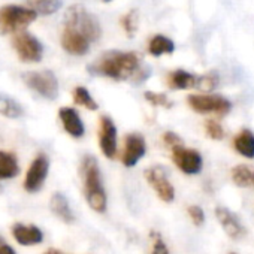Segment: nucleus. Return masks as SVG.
I'll list each match as a JSON object with an SVG mask.
<instances>
[{
    "label": "nucleus",
    "instance_id": "1",
    "mask_svg": "<svg viewBox=\"0 0 254 254\" xmlns=\"http://www.w3.org/2000/svg\"><path fill=\"white\" fill-rule=\"evenodd\" d=\"M139 70V56L136 53L109 51L99 60L88 66L91 75H100L112 78L115 81H124L135 78Z\"/></svg>",
    "mask_w": 254,
    "mask_h": 254
},
{
    "label": "nucleus",
    "instance_id": "2",
    "mask_svg": "<svg viewBox=\"0 0 254 254\" xmlns=\"http://www.w3.org/2000/svg\"><path fill=\"white\" fill-rule=\"evenodd\" d=\"M81 178L84 186V196L90 208L99 214H103L108 208V197L102 184L99 163L93 156H85L81 162Z\"/></svg>",
    "mask_w": 254,
    "mask_h": 254
},
{
    "label": "nucleus",
    "instance_id": "3",
    "mask_svg": "<svg viewBox=\"0 0 254 254\" xmlns=\"http://www.w3.org/2000/svg\"><path fill=\"white\" fill-rule=\"evenodd\" d=\"M36 18L38 12L29 6L5 5L0 8V35L20 33Z\"/></svg>",
    "mask_w": 254,
    "mask_h": 254
},
{
    "label": "nucleus",
    "instance_id": "4",
    "mask_svg": "<svg viewBox=\"0 0 254 254\" xmlns=\"http://www.w3.org/2000/svg\"><path fill=\"white\" fill-rule=\"evenodd\" d=\"M64 26L78 30L90 42H96L102 36V27L99 20L82 5H72L67 9L64 15Z\"/></svg>",
    "mask_w": 254,
    "mask_h": 254
},
{
    "label": "nucleus",
    "instance_id": "5",
    "mask_svg": "<svg viewBox=\"0 0 254 254\" xmlns=\"http://www.w3.org/2000/svg\"><path fill=\"white\" fill-rule=\"evenodd\" d=\"M21 79L27 85V88L33 90L44 99L54 100L59 96V79L51 70L26 72Z\"/></svg>",
    "mask_w": 254,
    "mask_h": 254
},
{
    "label": "nucleus",
    "instance_id": "6",
    "mask_svg": "<svg viewBox=\"0 0 254 254\" xmlns=\"http://www.w3.org/2000/svg\"><path fill=\"white\" fill-rule=\"evenodd\" d=\"M12 48L23 63H39L44 57L42 42L27 32L15 33L12 38Z\"/></svg>",
    "mask_w": 254,
    "mask_h": 254
},
{
    "label": "nucleus",
    "instance_id": "7",
    "mask_svg": "<svg viewBox=\"0 0 254 254\" xmlns=\"http://www.w3.org/2000/svg\"><path fill=\"white\" fill-rule=\"evenodd\" d=\"M187 102L197 114H217L223 117L229 114L232 108V103L220 94H190Z\"/></svg>",
    "mask_w": 254,
    "mask_h": 254
},
{
    "label": "nucleus",
    "instance_id": "8",
    "mask_svg": "<svg viewBox=\"0 0 254 254\" xmlns=\"http://www.w3.org/2000/svg\"><path fill=\"white\" fill-rule=\"evenodd\" d=\"M48 171H50V160H48L47 154H44V153L38 154L27 169L24 184H23L24 190L27 193L39 191L45 184V180L48 177Z\"/></svg>",
    "mask_w": 254,
    "mask_h": 254
},
{
    "label": "nucleus",
    "instance_id": "9",
    "mask_svg": "<svg viewBox=\"0 0 254 254\" xmlns=\"http://www.w3.org/2000/svg\"><path fill=\"white\" fill-rule=\"evenodd\" d=\"M144 175H145L148 184L156 191V194L163 202H166V203L174 202V199H175V189H174L172 183L169 181V178L166 175V171L162 166L148 168Z\"/></svg>",
    "mask_w": 254,
    "mask_h": 254
},
{
    "label": "nucleus",
    "instance_id": "10",
    "mask_svg": "<svg viewBox=\"0 0 254 254\" xmlns=\"http://www.w3.org/2000/svg\"><path fill=\"white\" fill-rule=\"evenodd\" d=\"M172 159L177 168L187 174V175H196L203 168V159L197 150L186 148V147H177L172 150Z\"/></svg>",
    "mask_w": 254,
    "mask_h": 254
},
{
    "label": "nucleus",
    "instance_id": "11",
    "mask_svg": "<svg viewBox=\"0 0 254 254\" xmlns=\"http://www.w3.org/2000/svg\"><path fill=\"white\" fill-rule=\"evenodd\" d=\"M147 153V142L141 133H130L126 136L121 162L126 168H133Z\"/></svg>",
    "mask_w": 254,
    "mask_h": 254
},
{
    "label": "nucleus",
    "instance_id": "12",
    "mask_svg": "<svg viewBox=\"0 0 254 254\" xmlns=\"http://www.w3.org/2000/svg\"><path fill=\"white\" fill-rule=\"evenodd\" d=\"M99 145L106 159H114L117 154V127L111 117L102 115L99 126Z\"/></svg>",
    "mask_w": 254,
    "mask_h": 254
},
{
    "label": "nucleus",
    "instance_id": "13",
    "mask_svg": "<svg viewBox=\"0 0 254 254\" xmlns=\"http://www.w3.org/2000/svg\"><path fill=\"white\" fill-rule=\"evenodd\" d=\"M60 44L63 47V50L72 56H85L90 50V41L79 33L78 30L72 29V27H66L62 32V38H60Z\"/></svg>",
    "mask_w": 254,
    "mask_h": 254
},
{
    "label": "nucleus",
    "instance_id": "14",
    "mask_svg": "<svg viewBox=\"0 0 254 254\" xmlns=\"http://www.w3.org/2000/svg\"><path fill=\"white\" fill-rule=\"evenodd\" d=\"M59 118L62 121L63 129L66 130V133L75 139H79L84 136L85 133V126L78 114L76 109L70 108V106H63L59 109Z\"/></svg>",
    "mask_w": 254,
    "mask_h": 254
},
{
    "label": "nucleus",
    "instance_id": "15",
    "mask_svg": "<svg viewBox=\"0 0 254 254\" xmlns=\"http://www.w3.org/2000/svg\"><path fill=\"white\" fill-rule=\"evenodd\" d=\"M215 215L217 220L220 221L223 230L226 232V235L232 239H241L245 235V227L242 226V223L239 221V218L227 208L218 206L215 208Z\"/></svg>",
    "mask_w": 254,
    "mask_h": 254
},
{
    "label": "nucleus",
    "instance_id": "16",
    "mask_svg": "<svg viewBox=\"0 0 254 254\" xmlns=\"http://www.w3.org/2000/svg\"><path fill=\"white\" fill-rule=\"evenodd\" d=\"M12 236L21 245H35L44 241V233L36 226H26L17 223L12 226Z\"/></svg>",
    "mask_w": 254,
    "mask_h": 254
},
{
    "label": "nucleus",
    "instance_id": "17",
    "mask_svg": "<svg viewBox=\"0 0 254 254\" xmlns=\"http://www.w3.org/2000/svg\"><path fill=\"white\" fill-rule=\"evenodd\" d=\"M50 209L53 211V214L56 217H59L62 221L67 223V224H72L75 221V215H73V211L69 205V200L67 197L63 194V193H54L50 199Z\"/></svg>",
    "mask_w": 254,
    "mask_h": 254
},
{
    "label": "nucleus",
    "instance_id": "18",
    "mask_svg": "<svg viewBox=\"0 0 254 254\" xmlns=\"http://www.w3.org/2000/svg\"><path fill=\"white\" fill-rule=\"evenodd\" d=\"M196 81L197 76L184 70V69H177L172 70L168 75V85L172 90H187V88H193L196 87Z\"/></svg>",
    "mask_w": 254,
    "mask_h": 254
},
{
    "label": "nucleus",
    "instance_id": "19",
    "mask_svg": "<svg viewBox=\"0 0 254 254\" xmlns=\"http://www.w3.org/2000/svg\"><path fill=\"white\" fill-rule=\"evenodd\" d=\"M233 147L241 156L247 159H254V133L248 129H242L235 136Z\"/></svg>",
    "mask_w": 254,
    "mask_h": 254
},
{
    "label": "nucleus",
    "instance_id": "20",
    "mask_svg": "<svg viewBox=\"0 0 254 254\" xmlns=\"http://www.w3.org/2000/svg\"><path fill=\"white\" fill-rule=\"evenodd\" d=\"M20 174V165L14 153L0 151V180H12Z\"/></svg>",
    "mask_w": 254,
    "mask_h": 254
},
{
    "label": "nucleus",
    "instance_id": "21",
    "mask_svg": "<svg viewBox=\"0 0 254 254\" xmlns=\"http://www.w3.org/2000/svg\"><path fill=\"white\" fill-rule=\"evenodd\" d=\"M148 51L154 57H160L165 54H172L175 51V44L165 35H154L148 44Z\"/></svg>",
    "mask_w": 254,
    "mask_h": 254
},
{
    "label": "nucleus",
    "instance_id": "22",
    "mask_svg": "<svg viewBox=\"0 0 254 254\" xmlns=\"http://www.w3.org/2000/svg\"><path fill=\"white\" fill-rule=\"evenodd\" d=\"M0 115H3L6 118H20L24 115V109L23 106L15 100L12 99L11 96H6V94H0Z\"/></svg>",
    "mask_w": 254,
    "mask_h": 254
},
{
    "label": "nucleus",
    "instance_id": "23",
    "mask_svg": "<svg viewBox=\"0 0 254 254\" xmlns=\"http://www.w3.org/2000/svg\"><path fill=\"white\" fill-rule=\"evenodd\" d=\"M232 181L238 187H254V168L238 165L232 169Z\"/></svg>",
    "mask_w": 254,
    "mask_h": 254
},
{
    "label": "nucleus",
    "instance_id": "24",
    "mask_svg": "<svg viewBox=\"0 0 254 254\" xmlns=\"http://www.w3.org/2000/svg\"><path fill=\"white\" fill-rule=\"evenodd\" d=\"M26 3L29 8L38 12V15H53L56 14L62 5L63 0H26Z\"/></svg>",
    "mask_w": 254,
    "mask_h": 254
},
{
    "label": "nucleus",
    "instance_id": "25",
    "mask_svg": "<svg viewBox=\"0 0 254 254\" xmlns=\"http://www.w3.org/2000/svg\"><path fill=\"white\" fill-rule=\"evenodd\" d=\"M73 102H75L76 105H79V106H84V108L88 109V111H96V109L99 108V105H97V102L93 99L91 93H90L85 87H82V85H78V87L73 90Z\"/></svg>",
    "mask_w": 254,
    "mask_h": 254
},
{
    "label": "nucleus",
    "instance_id": "26",
    "mask_svg": "<svg viewBox=\"0 0 254 254\" xmlns=\"http://www.w3.org/2000/svg\"><path fill=\"white\" fill-rule=\"evenodd\" d=\"M217 82H218V78L214 73H206V75L197 76V81H196V87L194 88L208 93V91H212L215 88Z\"/></svg>",
    "mask_w": 254,
    "mask_h": 254
},
{
    "label": "nucleus",
    "instance_id": "27",
    "mask_svg": "<svg viewBox=\"0 0 254 254\" xmlns=\"http://www.w3.org/2000/svg\"><path fill=\"white\" fill-rule=\"evenodd\" d=\"M205 130L208 133V136L211 139H215V141H221L224 138V129L223 126L215 121V120H206L205 123Z\"/></svg>",
    "mask_w": 254,
    "mask_h": 254
},
{
    "label": "nucleus",
    "instance_id": "28",
    "mask_svg": "<svg viewBox=\"0 0 254 254\" xmlns=\"http://www.w3.org/2000/svg\"><path fill=\"white\" fill-rule=\"evenodd\" d=\"M145 100H148L153 106H163V108H171L172 103L168 100L166 94L163 93H156V91H147L144 94Z\"/></svg>",
    "mask_w": 254,
    "mask_h": 254
},
{
    "label": "nucleus",
    "instance_id": "29",
    "mask_svg": "<svg viewBox=\"0 0 254 254\" xmlns=\"http://www.w3.org/2000/svg\"><path fill=\"white\" fill-rule=\"evenodd\" d=\"M121 26L124 29V32L127 35H133L135 30H136V26H138V15L136 12H127L123 18H121Z\"/></svg>",
    "mask_w": 254,
    "mask_h": 254
},
{
    "label": "nucleus",
    "instance_id": "30",
    "mask_svg": "<svg viewBox=\"0 0 254 254\" xmlns=\"http://www.w3.org/2000/svg\"><path fill=\"white\" fill-rule=\"evenodd\" d=\"M151 239H153V245H151V254H169L168 245L163 241V238L160 236V233H151Z\"/></svg>",
    "mask_w": 254,
    "mask_h": 254
},
{
    "label": "nucleus",
    "instance_id": "31",
    "mask_svg": "<svg viewBox=\"0 0 254 254\" xmlns=\"http://www.w3.org/2000/svg\"><path fill=\"white\" fill-rule=\"evenodd\" d=\"M187 212H189V217L191 218V221H193L194 226L200 227V226L205 223V212H203V209H202L200 206H197V205H190V206L187 208Z\"/></svg>",
    "mask_w": 254,
    "mask_h": 254
},
{
    "label": "nucleus",
    "instance_id": "32",
    "mask_svg": "<svg viewBox=\"0 0 254 254\" xmlns=\"http://www.w3.org/2000/svg\"><path fill=\"white\" fill-rule=\"evenodd\" d=\"M163 141H165V144H166L168 147H171V150H174V148L183 145V139H181L177 133H174V132H166L165 136H163Z\"/></svg>",
    "mask_w": 254,
    "mask_h": 254
},
{
    "label": "nucleus",
    "instance_id": "33",
    "mask_svg": "<svg viewBox=\"0 0 254 254\" xmlns=\"http://www.w3.org/2000/svg\"><path fill=\"white\" fill-rule=\"evenodd\" d=\"M0 254H17L15 250L5 242V239L0 236Z\"/></svg>",
    "mask_w": 254,
    "mask_h": 254
},
{
    "label": "nucleus",
    "instance_id": "34",
    "mask_svg": "<svg viewBox=\"0 0 254 254\" xmlns=\"http://www.w3.org/2000/svg\"><path fill=\"white\" fill-rule=\"evenodd\" d=\"M44 254H63V253L59 251V250H56V248H50V250H47Z\"/></svg>",
    "mask_w": 254,
    "mask_h": 254
},
{
    "label": "nucleus",
    "instance_id": "35",
    "mask_svg": "<svg viewBox=\"0 0 254 254\" xmlns=\"http://www.w3.org/2000/svg\"><path fill=\"white\" fill-rule=\"evenodd\" d=\"M105 2H111V0H105Z\"/></svg>",
    "mask_w": 254,
    "mask_h": 254
},
{
    "label": "nucleus",
    "instance_id": "36",
    "mask_svg": "<svg viewBox=\"0 0 254 254\" xmlns=\"http://www.w3.org/2000/svg\"><path fill=\"white\" fill-rule=\"evenodd\" d=\"M0 191H2V187H0Z\"/></svg>",
    "mask_w": 254,
    "mask_h": 254
},
{
    "label": "nucleus",
    "instance_id": "37",
    "mask_svg": "<svg viewBox=\"0 0 254 254\" xmlns=\"http://www.w3.org/2000/svg\"><path fill=\"white\" fill-rule=\"evenodd\" d=\"M230 254H235V253H230Z\"/></svg>",
    "mask_w": 254,
    "mask_h": 254
}]
</instances>
